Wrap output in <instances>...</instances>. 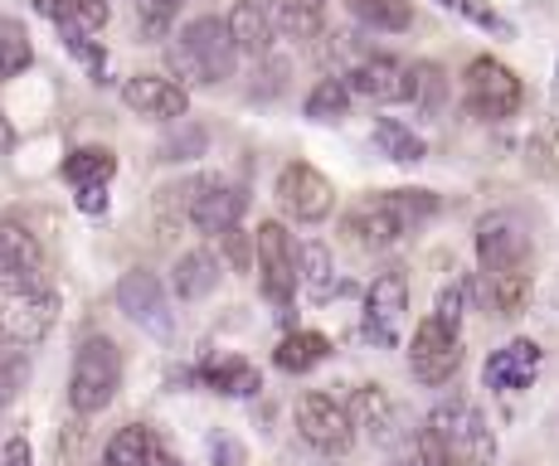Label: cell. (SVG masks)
Instances as JSON below:
<instances>
[{
  "label": "cell",
  "mask_w": 559,
  "mask_h": 466,
  "mask_svg": "<svg viewBox=\"0 0 559 466\" xmlns=\"http://www.w3.org/2000/svg\"><path fill=\"white\" fill-rule=\"evenodd\" d=\"M350 93L370 97V103H408V69L390 53H370L350 69Z\"/></svg>",
  "instance_id": "obj_16"
},
{
  "label": "cell",
  "mask_w": 559,
  "mask_h": 466,
  "mask_svg": "<svg viewBox=\"0 0 559 466\" xmlns=\"http://www.w3.org/2000/svg\"><path fill=\"white\" fill-rule=\"evenodd\" d=\"M122 97L132 112L156 117V122H176V117H186V107H190L186 88H180L176 79H160V73H136V79H127Z\"/></svg>",
  "instance_id": "obj_15"
},
{
  "label": "cell",
  "mask_w": 559,
  "mask_h": 466,
  "mask_svg": "<svg viewBox=\"0 0 559 466\" xmlns=\"http://www.w3.org/2000/svg\"><path fill=\"white\" fill-rule=\"evenodd\" d=\"M448 10H457V15H467L472 25H481V29H491V35H501V39H511V25L497 15V10H487V5H477V0H443Z\"/></svg>",
  "instance_id": "obj_35"
},
{
  "label": "cell",
  "mask_w": 559,
  "mask_h": 466,
  "mask_svg": "<svg viewBox=\"0 0 559 466\" xmlns=\"http://www.w3.org/2000/svg\"><path fill=\"white\" fill-rule=\"evenodd\" d=\"M224 238H229V258H234V263H249V238H243V229H234V234H224Z\"/></svg>",
  "instance_id": "obj_42"
},
{
  "label": "cell",
  "mask_w": 559,
  "mask_h": 466,
  "mask_svg": "<svg viewBox=\"0 0 559 466\" xmlns=\"http://www.w3.org/2000/svg\"><path fill=\"white\" fill-rule=\"evenodd\" d=\"M346 414H350V422H356V428L370 432L374 442H390V438H394V398L384 394L380 384H360Z\"/></svg>",
  "instance_id": "obj_22"
},
{
  "label": "cell",
  "mask_w": 559,
  "mask_h": 466,
  "mask_svg": "<svg viewBox=\"0 0 559 466\" xmlns=\"http://www.w3.org/2000/svg\"><path fill=\"white\" fill-rule=\"evenodd\" d=\"M112 176H117V156L107 146H79L69 160H63V180H69L73 190H93V186L107 190Z\"/></svg>",
  "instance_id": "obj_26"
},
{
  "label": "cell",
  "mask_w": 559,
  "mask_h": 466,
  "mask_svg": "<svg viewBox=\"0 0 559 466\" xmlns=\"http://www.w3.org/2000/svg\"><path fill=\"white\" fill-rule=\"evenodd\" d=\"M350 112V88L341 79H321L307 97V117L311 122H341Z\"/></svg>",
  "instance_id": "obj_33"
},
{
  "label": "cell",
  "mask_w": 559,
  "mask_h": 466,
  "mask_svg": "<svg viewBox=\"0 0 559 466\" xmlns=\"http://www.w3.org/2000/svg\"><path fill=\"white\" fill-rule=\"evenodd\" d=\"M224 25H229V39H234V49L239 53H267L273 49V15H267L263 5H258V0H239V5L229 10V20H224Z\"/></svg>",
  "instance_id": "obj_20"
},
{
  "label": "cell",
  "mask_w": 559,
  "mask_h": 466,
  "mask_svg": "<svg viewBox=\"0 0 559 466\" xmlns=\"http://www.w3.org/2000/svg\"><path fill=\"white\" fill-rule=\"evenodd\" d=\"M555 97H559V79H555Z\"/></svg>",
  "instance_id": "obj_45"
},
{
  "label": "cell",
  "mask_w": 559,
  "mask_h": 466,
  "mask_svg": "<svg viewBox=\"0 0 559 466\" xmlns=\"http://www.w3.org/2000/svg\"><path fill=\"white\" fill-rule=\"evenodd\" d=\"M122 389V350L107 335H88L73 355V379H69V398L79 414H103Z\"/></svg>",
  "instance_id": "obj_2"
},
{
  "label": "cell",
  "mask_w": 559,
  "mask_h": 466,
  "mask_svg": "<svg viewBox=\"0 0 559 466\" xmlns=\"http://www.w3.org/2000/svg\"><path fill=\"white\" fill-rule=\"evenodd\" d=\"M200 379L224 398H253L258 394V370L239 355H224V360H210L200 370Z\"/></svg>",
  "instance_id": "obj_25"
},
{
  "label": "cell",
  "mask_w": 559,
  "mask_h": 466,
  "mask_svg": "<svg viewBox=\"0 0 559 466\" xmlns=\"http://www.w3.org/2000/svg\"><path fill=\"white\" fill-rule=\"evenodd\" d=\"M103 466H186V462L170 447H160V438L152 428L132 422V428L112 432V442H107V452H103Z\"/></svg>",
  "instance_id": "obj_17"
},
{
  "label": "cell",
  "mask_w": 559,
  "mask_h": 466,
  "mask_svg": "<svg viewBox=\"0 0 559 466\" xmlns=\"http://www.w3.org/2000/svg\"><path fill=\"white\" fill-rule=\"evenodd\" d=\"M59 321V297L39 282H0V335L20 345L45 340Z\"/></svg>",
  "instance_id": "obj_3"
},
{
  "label": "cell",
  "mask_w": 559,
  "mask_h": 466,
  "mask_svg": "<svg viewBox=\"0 0 559 466\" xmlns=\"http://www.w3.org/2000/svg\"><path fill=\"white\" fill-rule=\"evenodd\" d=\"M531 301V273H497L487 277V307L497 316H521Z\"/></svg>",
  "instance_id": "obj_30"
},
{
  "label": "cell",
  "mask_w": 559,
  "mask_h": 466,
  "mask_svg": "<svg viewBox=\"0 0 559 466\" xmlns=\"http://www.w3.org/2000/svg\"><path fill=\"white\" fill-rule=\"evenodd\" d=\"M346 234L356 238L360 248L380 253V248L400 243V238L408 234V224H404V214L394 210L390 194H374V200H365V204H356V210L346 214Z\"/></svg>",
  "instance_id": "obj_13"
},
{
  "label": "cell",
  "mask_w": 559,
  "mask_h": 466,
  "mask_svg": "<svg viewBox=\"0 0 559 466\" xmlns=\"http://www.w3.org/2000/svg\"><path fill=\"white\" fill-rule=\"evenodd\" d=\"M326 355H331V340H326V335H317V331H293V335H283V340H277L273 365H277L283 374H307V370H317Z\"/></svg>",
  "instance_id": "obj_24"
},
{
  "label": "cell",
  "mask_w": 559,
  "mask_h": 466,
  "mask_svg": "<svg viewBox=\"0 0 559 466\" xmlns=\"http://www.w3.org/2000/svg\"><path fill=\"white\" fill-rule=\"evenodd\" d=\"M321 20H326V0H277L273 5V29L293 39H317Z\"/></svg>",
  "instance_id": "obj_27"
},
{
  "label": "cell",
  "mask_w": 559,
  "mask_h": 466,
  "mask_svg": "<svg viewBox=\"0 0 559 466\" xmlns=\"http://www.w3.org/2000/svg\"><path fill=\"white\" fill-rule=\"evenodd\" d=\"M297 432L317 452H346L356 442V422L331 394H302L297 398Z\"/></svg>",
  "instance_id": "obj_10"
},
{
  "label": "cell",
  "mask_w": 559,
  "mask_h": 466,
  "mask_svg": "<svg viewBox=\"0 0 559 466\" xmlns=\"http://www.w3.org/2000/svg\"><path fill=\"white\" fill-rule=\"evenodd\" d=\"M117 307H122V316L132 321V326H142L146 335H156V340L176 335V316H170L166 297H160V282L146 273V267H136V273H127L117 282Z\"/></svg>",
  "instance_id": "obj_9"
},
{
  "label": "cell",
  "mask_w": 559,
  "mask_h": 466,
  "mask_svg": "<svg viewBox=\"0 0 559 466\" xmlns=\"http://www.w3.org/2000/svg\"><path fill=\"white\" fill-rule=\"evenodd\" d=\"M462 307H467V287H443L433 321H443L448 331H457V326H462Z\"/></svg>",
  "instance_id": "obj_37"
},
{
  "label": "cell",
  "mask_w": 559,
  "mask_h": 466,
  "mask_svg": "<svg viewBox=\"0 0 559 466\" xmlns=\"http://www.w3.org/2000/svg\"><path fill=\"white\" fill-rule=\"evenodd\" d=\"M374 146L384 151L390 160H404V166H414V160H424V136H414L404 122H394V117H380L374 122Z\"/></svg>",
  "instance_id": "obj_31"
},
{
  "label": "cell",
  "mask_w": 559,
  "mask_h": 466,
  "mask_svg": "<svg viewBox=\"0 0 559 466\" xmlns=\"http://www.w3.org/2000/svg\"><path fill=\"white\" fill-rule=\"evenodd\" d=\"M214 466H243V447H239V442H234V438H224V432H219V438H214Z\"/></svg>",
  "instance_id": "obj_39"
},
{
  "label": "cell",
  "mask_w": 559,
  "mask_h": 466,
  "mask_svg": "<svg viewBox=\"0 0 559 466\" xmlns=\"http://www.w3.org/2000/svg\"><path fill=\"white\" fill-rule=\"evenodd\" d=\"M190 151H195V156L204 151V132H200V127H190V132L180 136V141H166V151H160V160H186Z\"/></svg>",
  "instance_id": "obj_38"
},
{
  "label": "cell",
  "mask_w": 559,
  "mask_h": 466,
  "mask_svg": "<svg viewBox=\"0 0 559 466\" xmlns=\"http://www.w3.org/2000/svg\"><path fill=\"white\" fill-rule=\"evenodd\" d=\"M45 267V248L20 219H0V282H35Z\"/></svg>",
  "instance_id": "obj_18"
},
{
  "label": "cell",
  "mask_w": 559,
  "mask_h": 466,
  "mask_svg": "<svg viewBox=\"0 0 559 466\" xmlns=\"http://www.w3.org/2000/svg\"><path fill=\"white\" fill-rule=\"evenodd\" d=\"M170 287H176L180 301L210 297V291L219 287V258L204 253V248H190V253L176 263V273H170Z\"/></svg>",
  "instance_id": "obj_23"
},
{
  "label": "cell",
  "mask_w": 559,
  "mask_h": 466,
  "mask_svg": "<svg viewBox=\"0 0 559 466\" xmlns=\"http://www.w3.org/2000/svg\"><path fill=\"white\" fill-rule=\"evenodd\" d=\"M462 365V340L457 331H448L443 321L428 316L424 326L414 331V345H408V370H414L418 384H448Z\"/></svg>",
  "instance_id": "obj_8"
},
{
  "label": "cell",
  "mask_w": 559,
  "mask_h": 466,
  "mask_svg": "<svg viewBox=\"0 0 559 466\" xmlns=\"http://www.w3.org/2000/svg\"><path fill=\"white\" fill-rule=\"evenodd\" d=\"M35 10L45 20H53V25H59L69 39H83V35H93V29L107 25V5H103V0H35Z\"/></svg>",
  "instance_id": "obj_21"
},
{
  "label": "cell",
  "mask_w": 559,
  "mask_h": 466,
  "mask_svg": "<svg viewBox=\"0 0 559 466\" xmlns=\"http://www.w3.org/2000/svg\"><path fill=\"white\" fill-rule=\"evenodd\" d=\"M408 311V282L404 273H380L365 291V335L374 345H394L400 340V321Z\"/></svg>",
  "instance_id": "obj_12"
},
{
  "label": "cell",
  "mask_w": 559,
  "mask_h": 466,
  "mask_svg": "<svg viewBox=\"0 0 559 466\" xmlns=\"http://www.w3.org/2000/svg\"><path fill=\"white\" fill-rule=\"evenodd\" d=\"M239 63V49L229 39V25L214 15H200L180 29L176 49H170V69L186 83H224Z\"/></svg>",
  "instance_id": "obj_1"
},
{
  "label": "cell",
  "mask_w": 559,
  "mask_h": 466,
  "mask_svg": "<svg viewBox=\"0 0 559 466\" xmlns=\"http://www.w3.org/2000/svg\"><path fill=\"white\" fill-rule=\"evenodd\" d=\"M428 428L448 442L457 466H491V457H497V442H491L487 422H481V414L472 404H462V398L438 404L433 414H428Z\"/></svg>",
  "instance_id": "obj_4"
},
{
  "label": "cell",
  "mask_w": 559,
  "mask_h": 466,
  "mask_svg": "<svg viewBox=\"0 0 559 466\" xmlns=\"http://www.w3.org/2000/svg\"><path fill=\"white\" fill-rule=\"evenodd\" d=\"M525 258H531V234L515 214H487L477 224V263L487 277L497 273H525Z\"/></svg>",
  "instance_id": "obj_6"
},
{
  "label": "cell",
  "mask_w": 559,
  "mask_h": 466,
  "mask_svg": "<svg viewBox=\"0 0 559 466\" xmlns=\"http://www.w3.org/2000/svg\"><path fill=\"white\" fill-rule=\"evenodd\" d=\"M346 10L360 20V25L390 29V35H400V29L414 25V5H408V0H346Z\"/></svg>",
  "instance_id": "obj_28"
},
{
  "label": "cell",
  "mask_w": 559,
  "mask_h": 466,
  "mask_svg": "<svg viewBox=\"0 0 559 466\" xmlns=\"http://www.w3.org/2000/svg\"><path fill=\"white\" fill-rule=\"evenodd\" d=\"M331 277H336V273H331V248L326 243H317V238H311V243L297 248V282H307V291L317 301L331 297V287H336Z\"/></svg>",
  "instance_id": "obj_29"
},
{
  "label": "cell",
  "mask_w": 559,
  "mask_h": 466,
  "mask_svg": "<svg viewBox=\"0 0 559 466\" xmlns=\"http://www.w3.org/2000/svg\"><path fill=\"white\" fill-rule=\"evenodd\" d=\"M521 79L507 69L501 59L481 53V59L467 63V112L481 117V122H501L521 107Z\"/></svg>",
  "instance_id": "obj_5"
},
{
  "label": "cell",
  "mask_w": 559,
  "mask_h": 466,
  "mask_svg": "<svg viewBox=\"0 0 559 466\" xmlns=\"http://www.w3.org/2000/svg\"><path fill=\"white\" fill-rule=\"evenodd\" d=\"M277 204H283L293 219L317 224V219H326V214L336 210V190H331V180L321 176L317 166L293 160V166L277 170Z\"/></svg>",
  "instance_id": "obj_7"
},
{
  "label": "cell",
  "mask_w": 559,
  "mask_h": 466,
  "mask_svg": "<svg viewBox=\"0 0 559 466\" xmlns=\"http://www.w3.org/2000/svg\"><path fill=\"white\" fill-rule=\"evenodd\" d=\"M258 273H263V291L277 301V307H287L297 291V248L293 238H287V229L277 219H267L263 229H258Z\"/></svg>",
  "instance_id": "obj_11"
},
{
  "label": "cell",
  "mask_w": 559,
  "mask_h": 466,
  "mask_svg": "<svg viewBox=\"0 0 559 466\" xmlns=\"http://www.w3.org/2000/svg\"><path fill=\"white\" fill-rule=\"evenodd\" d=\"M414 466H457V462H453V452H448V442L438 438L433 428H424L414 438Z\"/></svg>",
  "instance_id": "obj_36"
},
{
  "label": "cell",
  "mask_w": 559,
  "mask_h": 466,
  "mask_svg": "<svg viewBox=\"0 0 559 466\" xmlns=\"http://www.w3.org/2000/svg\"><path fill=\"white\" fill-rule=\"evenodd\" d=\"M79 210H83V214H103V210H107V190H103V186L79 190Z\"/></svg>",
  "instance_id": "obj_41"
},
{
  "label": "cell",
  "mask_w": 559,
  "mask_h": 466,
  "mask_svg": "<svg viewBox=\"0 0 559 466\" xmlns=\"http://www.w3.org/2000/svg\"><path fill=\"white\" fill-rule=\"evenodd\" d=\"M0 466H35V457H29V442L25 438L5 442V457H0Z\"/></svg>",
  "instance_id": "obj_40"
},
{
  "label": "cell",
  "mask_w": 559,
  "mask_h": 466,
  "mask_svg": "<svg viewBox=\"0 0 559 466\" xmlns=\"http://www.w3.org/2000/svg\"><path fill=\"white\" fill-rule=\"evenodd\" d=\"M146 5H160V10H176L180 0H146Z\"/></svg>",
  "instance_id": "obj_44"
},
{
  "label": "cell",
  "mask_w": 559,
  "mask_h": 466,
  "mask_svg": "<svg viewBox=\"0 0 559 466\" xmlns=\"http://www.w3.org/2000/svg\"><path fill=\"white\" fill-rule=\"evenodd\" d=\"M10 146H15V127H10L5 112H0V151H10Z\"/></svg>",
  "instance_id": "obj_43"
},
{
  "label": "cell",
  "mask_w": 559,
  "mask_h": 466,
  "mask_svg": "<svg viewBox=\"0 0 559 466\" xmlns=\"http://www.w3.org/2000/svg\"><path fill=\"white\" fill-rule=\"evenodd\" d=\"M243 210H249V194L239 186H224V180H204L195 190V200H190V224H195L200 234H234L243 219Z\"/></svg>",
  "instance_id": "obj_14"
},
{
  "label": "cell",
  "mask_w": 559,
  "mask_h": 466,
  "mask_svg": "<svg viewBox=\"0 0 559 466\" xmlns=\"http://www.w3.org/2000/svg\"><path fill=\"white\" fill-rule=\"evenodd\" d=\"M438 93H443V73L433 69V63H414L408 69V103H438Z\"/></svg>",
  "instance_id": "obj_34"
},
{
  "label": "cell",
  "mask_w": 559,
  "mask_h": 466,
  "mask_svg": "<svg viewBox=\"0 0 559 466\" xmlns=\"http://www.w3.org/2000/svg\"><path fill=\"white\" fill-rule=\"evenodd\" d=\"M29 59H35V49H29L25 25H20L15 15H5V20H0V79H15V73H25Z\"/></svg>",
  "instance_id": "obj_32"
},
{
  "label": "cell",
  "mask_w": 559,
  "mask_h": 466,
  "mask_svg": "<svg viewBox=\"0 0 559 466\" xmlns=\"http://www.w3.org/2000/svg\"><path fill=\"white\" fill-rule=\"evenodd\" d=\"M487 384L501 389V394H515V389H531V379L540 374V345L535 340H511L501 345L497 355L487 360Z\"/></svg>",
  "instance_id": "obj_19"
}]
</instances>
